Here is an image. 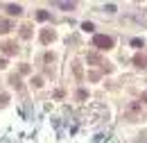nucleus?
<instances>
[{
    "mask_svg": "<svg viewBox=\"0 0 147 143\" xmlns=\"http://www.w3.org/2000/svg\"><path fill=\"white\" fill-rule=\"evenodd\" d=\"M93 43H95L100 50H111V48H113V39L107 36V34H95L93 36Z\"/></svg>",
    "mask_w": 147,
    "mask_h": 143,
    "instance_id": "nucleus-1",
    "label": "nucleus"
},
{
    "mask_svg": "<svg viewBox=\"0 0 147 143\" xmlns=\"http://www.w3.org/2000/svg\"><path fill=\"white\" fill-rule=\"evenodd\" d=\"M2 52H5V54H16V52H18V48H16V43L5 41V43H2Z\"/></svg>",
    "mask_w": 147,
    "mask_h": 143,
    "instance_id": "nucleus-2",
    "label": "nucleus"
},
{
    "mask_svg": "<svg viewBox=\"0 0 147 143\" xmlns=\"http://www.w3.org/2000/svg\"><path fill=\"white\" fill-rule=\"evenodd\" d=\"M134 64H136L138 68H147V57H143V54H136V57H134Z\"/></svg>",
    "mask_w": 147,
    "mask_h": 143,
    "instance_id": "nucleus-3",
    "label": "nucleus"
},
{
    "mask_svg": "<svg viewBox=\"0 0 147 143\" xmlns=\"http://www.w3.org/2000/svg\"><path fill=\"white\" fill-rule=\"evenodd\" d=\"M55 39V32H50V30H43L41 32V43H50Z\"/></svg>",
    "mask_w": 147,
    "mask_h": 143,
    "instance_id": "nucleus-4",
    "label": "nucleus"
},
{
    "mask_svg": "<svg viewBox=\"0 0 147 143\" xmlns=\"http://www.w3.org/2000/svg\"><path fill=\"white\" fill-rule=\"evenodd\" d=\"M14 25H11V20H7V18H0V32H9Z\"/></svg>",
    "mask_w": 147,
    "mask_h": 143,
    "instance_id": "nucleus-5",
    "label": "nucleus"
},
{
    "mask_svg": "<svg viewBox=\"0 0 147 143\" xmlns=\"http://www.w3.org/2000/svg\"><path fill=\"white\" fill-rule=\"evenodd\" d=\"M7 12H9L11 16H18L23 9H20V5H7Z\"/></svg>",
    "mask_w": 147,
    "mask_h": 143,
    "instance_id": "nucleus-6",
    "label": "nucleus"
},
{
    "mask_svg": "<svg viewBox=\"0 0 147 143\" xmlns=\"http://www.w3.org/2000/svg\"><path fill=\"white\" fill-rule=\"evenodd\" d=\"M48 18H50V14H48L45 9H38L36 12V20H48Z\"/></svg>",
    "mask_w": 147,
    "mask_h": 143,
    "instance_id": "nucleus-7",
    "label": "nucleus"
},
{
    "mask_svg": "<svg viewBox=\"0 0 147 143\" xmlns=\"http://www.w3.org/2000/svg\"><path fill=\"white\" fill-rule=\"evenodd\" d=\"M9 82H11L16 89H20V80H18V75H11V77H9Z\"/></svg>",
    "mask_w": 147,
    "mask_h": 143,
    "instance_id": "nucleus-8",
    "label": "nucleus"
},
{
    "mask_svg": "<svg viewBox=\"0 0 147 143\" xmlns=\"http://www.w3.org/2000/svg\"><path fill=\"white\" fill-rule=\"evenodd\" d=\"M57 5H59L61 9H73L75 7V2H57Z\"/></svg>",
    "mask_w": 147,
    "mask_h": 143,
    "instance_id": "nucleus-9",
    "label": "nucleus"
},
{
    "mask_svg": "<svg viewBox=\"0 0 147 143\" xmlns=\"http://www.w3.org/2000/svg\"><path fill=\"white\" fill-rule=\"evenodd\" d=\"M20 36H23V39H30V27H27V25L20 27Z\"/></svg>",
    "mask_w": 147,
    "mask_h": 143,
    "instance_id": "nucleus-10",
    "label": "nucleus"
},
{
    "mask_svg": "<svg viewBox=\"0 0 147 143\" xmlns=\"http://www.w3.org/2000/svg\"><path fill=\"white\" fill-rule=\"evenodd\" d=\"M131 46H134V48H140L143 41H140V39H131Z\"/></svg>",
    "mask_w": 147,
    "mask_h": 143,
    "instance_id": "nucleus-11",
    "label": "nucleus"
},
{
    "mask_svg": "<svg viewBox=\"0 0 147 143\" xmlns=\"http://www.w3.org/2000/svg\"><path fill=\"white\" fill-rule=\"evenodd\" d=\"M82 27H84V30H86V32H93V23H84V25H82Z\"/></svg>",
    "mask_w": 147,
    "mask_h": 143,
    "instance_id": "nucleus-12",
    "label": "nucleus"
},
{
    "mask_svg": "<svg viewBox=\"0 0 147 143\" xmlns=\"http://www.w3.org/2000/svg\"><path fill=\"white\" fill-rule=\"evenodd\" d=\"M41 82H43L41 77H34V80H32V84H34V86H41Z\"/></svg>",
    "mask_w": 147,
    "mask_h": 143,
    "instance_id": "nucleus-13",
    "label": "nucleus"
},
{
    "mask_svg": "<svg viewBox=\"0 0 147 143\" xmlns=\"http://www.w3.org/2000/svg\"><path fill=\"white\" fill-rule=\"evenodd\" d=\"M5 66H7V61H5V59H0V68H5Z\"/></svg>",
    "mask_w": 147,
    "mask_h": 143,
    "instance_id": "nucleus-14",
    "label": "nucleus"
}]
</instances>
